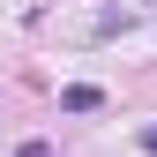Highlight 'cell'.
I'll use <instances>...</instances> for the list:
<instances>
[{"label":"cell","mask_w":157,"mask_h":157,"mask_svg":"<svg viewBox=\"0 0 157 157\" xmlns=\"http://www.w3.org/2000/svg\"><path fill=\"white\" fill-rule=\"evenodd\" d=\"M105 105V90H90V82H75V90H60V112H97Z\"/></svg>","instance_id":"cell-1"},{"label":"cell","mask_w":157,"mask_h":157,"mask_svg":"<svg viewBox=\"0 0 157 157\" xmlns=\"http://www.w3.org/2000/svg\"><path fill=\"white\" fill-rule=\"evenodd\" d=\"M15 157H52V142H23V150H15Z\"/></svg>","instance_id":"cell-2"},{"label":"cell","mask_w":157,"mask_h":157,"mask_svg":"<svg viewBox=\"0 0 157 157\" xmlns=\"http://www.w3.org/2000/svg\"><path fill=\"white\" fill-rule=\"evenodd\" d=\"M142 150H150V157H157V127H142Z\"/></svg>","instance_id":"cell-3"}]
</instances>
